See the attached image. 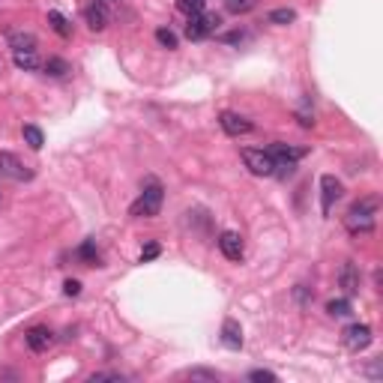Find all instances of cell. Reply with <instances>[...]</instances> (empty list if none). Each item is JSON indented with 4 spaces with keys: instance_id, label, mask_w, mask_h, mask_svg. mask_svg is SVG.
<instances>
[{
    "instance_id": "obj_12",
    "label": "cell",
    "mask_w": 383,
    "mask_h": 383,
    "mask_svg": "<svg viewBox=\"0 0 383 383\" xmlns=\"http://www.w3.org/2000/svg\"><path fill=\"white\" fill-rule=\"evenodd\" d=\"M222 344L227 351H240L243 348V326L234 321V317H225L222 324Z\"/></svg>"
},
{
    "instance_id": "obj_30",
    "label": "cell",
    "mask_w": 383,
    "mask_h": 383,
    "mask_svg": "<svg viewBox=\"0 0 383 383\" xmlns=\"http://www.w3.org/2000/svg\"><path fill=\"white\" fill-rule=\"evenodd\" d=\"M63 294H66V297H78L81 294V281L66 279V281H63Z\"/></svg>"
},
{
    "instance_id": "obj_7",
    "label": "cell",
    "mask_w": 383,
    "mask_h": 383,
    "mask_svg": "<svg viewBox=\"0 0 383 383\" xmlns=\"http://www.w3.org/2000/svg\"><path fill=\"white\" fill-rule=\"evenodd\" d=\"M0 174L9 177V180H33V171L21 165V159L15 156V153H6V150H0Z\"/></svg>"
},
{
    "instance_id": "obj_16",
    "label": "cell",
    "mask_w": 383,
    "mask_h": 383,
    "mask_svg": "<svg viewBox=\"0 0 383 383\" xmlns=\"http://www.w3.org/2000/svg\"><path fill=\"white\" fill-rule=\"evenodd\" d=\"M75 254H78V261L87 263V267H102V254H99V249H96L93 240H87Z\"/></svg>"
},
{
    "instance_id": "obj_5",
    "label": "cell",
    "mask_w": 383,
    "mask_h": 383,
    "mask_svg": "<svg viewBox=\"0 0 383 383\" xmlns=\"http://www.w3.org/2000/svg\"><path fill=\"white\" fill-rule=\"evenodd\" d=\"M243 162H245V168L252 171V174H258V177H272V156L267 150H254V147H243Z\"/></svg>"
},
{
    "instance_id": "obj_31",
    "label": "cell",
    "mask_w": 383,
    "mask_h": 383,
    "mask_svg": "<svg viewBox=\"0 0 383 383\" xmlns=\"http://www.w3.org/2000/svg\"><path fill=\"white\" fill-rule=\"evenodd\" d=\"M243 39H245V33H243V30H234V33H227V36H225V42H243Z\"/></svg>"
},
{
    "instance_id": "obj_10",
    "label": "cell",
    "mask_w": 383,
    "mask_h": 383,
    "mask_svg": "<svg viewBox=\"0 0 383 383\" xmlns=\"http://www.w3.org/2000/svg\"><path fill=\"white\" fill-rule=\"evenodd\" d=\"M218 252H222L227 261H240L243 258V236L236 231H222L218 234Z\"/></svg>"
},
{
    "instance_id": "obj_9",
    "label": "cell",
    "mask_w": 383,
    "mask_h": 383,
    "mask_svg": "<svg viewBox=\"0 0 383 383\" xmlns=\"http://www.w3.org/2000/svg\"><path fill=\"white\" fill-rule=\"evenodd\" d=\"M344 195V186H342V180H335L333 174H324L321 177V209H324V216H330L333 213V204Z\"/></svg>"
},
{
    "instance_id": "obj_4",
    "label": "cell",
    "mask_w": 383,
    "mask_h": 383,
    "mask_svg": "<svg viewBox=\"0 0 383 383\" xmlns=\"http://www.w3.org/2000/svg\"><path fill=\"white\" fill-rule=\"evenodd\" d=\"M222 24V15H213V12H200V15H189V24H186V36L192 42H200L207 36H213Z\"/></svg>"
},
{
    "instance_id": "obj_21",
    "label": "cell",
    "mask_w": 383,
    "mask_h": 383,
    "mask_svg": "<svg viewBox=\"0 0 383 383\" xmlns=\"http://www.w3.org/2000/svg\"><path fill=\"white\" fill-rule=\"evenodd\" d=\"M267 21L285 27V24H294L297 21V12H294V9H288V6H281V9H272V12L267 15Z\"/></svg>"
},
{
    "instance_id": "obj_28",
    "label": "cell",
    "mask_w": 383,
    "mask_h": 383,
    "mask_svg": "<svg viewBox=\"0 0 383 383\" xmlns=\"http://www.w3.org/2000/svg\"><path fill=\"white\" fill-rule=\"evenodd\" d=\"M159 245L156 243H147V245H144V249H141V263H147V261H153V258H159Z\"/></svg>"
},
{
    "instance_id": "obj_19",
    "label": "cell",
    "mask_w": 383,
    "mask_h": 383,
    "mask_svg": "<svg viewBox=\"0 0 383 383\" xmlns=\"http://www.w3.org/2000/svg\"><path fill=\"white\" fill-rule=\"evenodd\" d=\"M12 60L18 69H27V72L39 69V54L36 51H12Z\"/></svg>"
},
{
    "instance_id": "obj_32",
    "label": "cell",
    "mask_w": 383,
    "mask_h": 383,
    "mask_svg": "<svg viewBox=\"0 0 383 383\" xmlns=\"http://www.w3.org/2000/svg\"><path fill=\"white\" fill-rule=\"evenodd\" d=\"M96 3H105L108 6V3H117V0H96Z\"/></svg>"
},
{
    "instance_id": "obj_11",
    "label": "cell",
    "mask_w": 383,
    "mask_h": 383,
    "mask_svg": "<svg viewBox=\"0 0 383 383\" xmlns=\"http://www.w3.org/2000/svg\"><path fill=\"white\" fill-rule=\"evenodd\" d=\"M24 342H27V348H30L33 353H42V351H48L54 344V333L48 330V326H30L27 335H24Z\"/></svg>"
},
{
    "instance_id": "obj_17",
    "label": "cell",
    "mask_w": 383,
    "mask_h": 383,
    "mask_svg": "<svg viewBox=\"0 0 383 383\" xmlns=\"http://www.w3.org/2000/svg\"><path fill=\"white\" fill-rule=\"evenodd\" d=\"M42 69H45V75H51V78H66L72 72V66L63 57H48L42 63Z\"/></svg>"
},
{
    "instance_id": "obj_26",
    "label": "cell",
    "mask_w": 383,
    "mask_h": 383,
    "mask_svg": "<svg viewBox=\"0 0 383 383\" xmlns=\"http://www.w3.org/2000/svg\"><path fill=\"white\" fill-rule=\"evenodd\" d=\"M249 380H254V383H276L279 377L272 375V371H267V368H254V371H249Z\"/></svg>"
},
{
    "instance_id": "obj_20",
    "label": "cell",
    "mask_w": 383,
    "mask_h": 383,
    "mask_svg": "<svg viewBox=\"0 0 383 383\" xmlns=\"http://www.w3.org/2000/svg\"><path fill=\"white\" fill-rule=\"evenodd\" d=\"M21 135H24V141H27V147H30V150H42V144H45V135H42V129H39V126L27 123L24 129H21Z\"/></svg>"
},
{
    "instance_id": "obj_22",
    "label": "cell",
    "mask_w": 383,
    "mask_h": 383,
    "mask_svg": "<svg viewBox=\"0 0 383 383\" xmlns=\"http://www.w3.org/2000/svg\"><path fill=\"white\" fill-rule=\"evenodd\" d=\"M156 42L162 45V48H168V51H174L177 45H180V39H177V33L171 30V27H159L156 30Z\"/></svg>"
},
{
    "instance_id": "obj_13",
    "label": "cell",
    "mask_w": 383,
    "mask_h": 383,
    "mask_svg": "<svg viewBox=\"0 0 383 383\" xmlns=\"http://www.w3.org/2000/svg\"><path fill=\"white\" fill-rule=\"evenodd\" d=\"M84 21H87L90 30L102 33L105 27H108V9H105V3H96V0H93V3L84 9Z\"/></svg>"
},
{
    "instance_id": "obj_25",
    "label": "cell",
    "mask_w": 383,
    "mask_h": 383,
    "mask_svg": "<svg viewBox=\"0 0 383 383\" xmlns=\"http://www.w3.org/2000/svg\"><path fill=\"white\" fill-rule=\"evenodd\" d=\"M207 6V0H177V9L186 15H200Z\"/></svg>"
},
{
    "instance_id": "obj_2",
    "label": "cell",
    "mask_w": 383,
    "mask_h": 383,
    "mask_svg": "<svg viewBox=\"0 0 383 383\" xmlns=\"http://www.w3.org/2000/svg\"><path fill=\"white\" fill-rule=\"evenodd\" d=\"M375 213H377V198L357 200L344 216V225H348L351 234H371L375 231Z\"/></svg>"
},
{
    "instance_id": "obj_3",
    "label": "cell",
    "mask_w": 383,
    "mask_h": 383,
    "mask_svg": "<svg viewBox=\"0 0 383 383\" xmlns=\"http://www.w3.org/2000/svg\"><path fill=\"white\" fill-rule=\"evenodd\" d=\"M270 156H272V174L281 177V180H288V177H294V171H297V162L306 156V150H297V147H288V144H270Z\"/></svg>"
},
{
    "instance_id": "obj_29",
    "label": "cell",
    "mask_w": 383,
    "mask_h": 383,
    "mask_svg": "<svg viewBox=\"0 0 383 383\" xmlns=\"http://www.w3.org/2000/svg\"><path fill=\"white\" fill-rule=\"evenodd\" d=\"M189 377H192V380H213V383L218 380L216 371H204V368H192V371H189Z\"/></svg>"
},
{
    "instance_id": "obj_27",
    "label": "cell",
    "mask_w": 383,
    "mask_h": 383,
    "mask_svg": "<svg viewBox=\"0 0 383 383\" xmlns=\"http://www.w3.org/2000/svg\"><path fill=\"white\" fill-rule=\"evenodd\" d=\"M102 380H114V383H120L123 375H117V371H96V375L90 377V383H102Z\"/></svg>"
},
{
    "instance_id": "obj_18",
    "label": "cell",
    "mask_w": 383,
    "mask_h": 383,
    "mask_svg": "<svg viewBox=\"0 0 383 383\" xmlns=\"http://www.w3.org/2000/svg\"><path fill=\"white\" fill-rule=\"evenodd\" d=\"M48 24H51V30H54V33L63 36V39H69V36H72V24H69V18H66V15H60L57 9H51V12H48Z\"/></svg>"
},
{
    "instance_id": "obj_24",
    "label": "cell",
    "mask_w": 383,
    "mask_h": 383,
    "mask_svg": "<svg viewBox=\"0 0 383 383\" xmlns=\"http://www.w3.org/2000/svg\"><path fill=\"white\" fill-rule=\"evenodd\" d=\"M326 312H330V317H348L353 312L351 299H333V303H326Z\"/></svg>"
},
{
    "instance_id": "obj_8",
    "label": "cell",
    "mask_w": 383,
    "mask_h": 383,
    "mask_svg": "<svg viewBox=\"0 0 383 383\" xmlns=\"http://www.w3.org/2000/svg\"><path fill=\"white\" fill-rule=\"evenodd\" d=\"M342 335H344V348L353 351V353L366 351L368 344H371V326L368 324H351Z\"/></svg>"
},
{
    "instance_id": "obj_14",
    "label": "cell",
    "mask_w": 383,
    "mask_h": 383,
    "mask_svg": "<svg viewBox=\"0 0 383 383\" xmlns=\"http://www.w3.org/2000/svg\"><path fill=\"white\" fill-rule=\"evenodd\" d=\"M339 281H342L344 294H348V297H357V294H359V272H357V263H353V261H344Z\"/></svg>"
},
{
    "instance_id": "obj_23",
    "label": "cell",
    "mask_w": 383,
    "mask_h": 383,
    "mask_svg": "<svg viewBox=\"0 0 383 383\" xmlns=\"http://www.w3.org/2000/svg\"><path fill=\"white\" fill-rule=\"evenodd\" d=\"M254 6H258V0H225V9L234 15H245V12H252Z\"/></svg>"
},
{
    "instance_id": "obj_6",
    "label": "cell",
    "mask_w": 383,
    "mask_h": 383,
    "mask_svg": "<svg viewBox=\"0 0 383 383\" xmlns=\"http://www.w3.org/2000/svg\"><path fill=\"white\" fill-rule=\"evenodd\" d=\"M218 126H222L231 138H240V135L254 132V123L249 120V117L236 114V111H222V114H218Z\"/></svg>"
},
{
    "instance_id": "obj_15",
    "label": "cell",
    "mask_w": 383,
    "mask_h": 383,
    "mask_svg": "<svg viewBox=\"0 0 383 383\" xmlns=\"http://www.w3.org/2000/svg\"><path fill=\"white\" fill-rule=\"evenodd\" d=\"M9 48H12V51H36V48H39V42H36L33 33L15 30V33H9Z\"/></svg>"
},
{
    "instance_id": "obj_1",
    "label": "cell",
    "mask_w": 383,
    "mask_h": 383,
    "mask_svg": "<svg viewBox=\"0 0 383 383\" xmlns=\"http://www.w3.org/2000/svg\"><path fill=\"white\" fill-rule=\"evenodd\" d=\"M162 200H165V189H162L159 180H147L141 189V195L138 200L129 207V216L135 218H150V216H159V209H162Z\"/></svg>"
}]
</instances>
